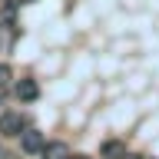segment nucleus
<instances>
[{"mask_svg": "<svg viewBox=\"0 0 159 159\" xmlns=\"http://www.w3.org/2000/svg\"><path fill=\"white\" fill-rule=\"evenodd\" d=\"M27 129H30V123H27V116H23V113H17V109H7V113H0V136H7V139H20Z\"/></svg>", "mask_w": 159, "mask_h": 159, "instance_id": "nucleus-1", "label": "nucleus"}, {"mask_svg": "<svg viewBox=\"0 0 159 159\" xmlns=\"http://www.w3.org/2000/svg\"><path fill=\"white\" fill-rule=\"evenodd\" d=\"M20 149L27 152V156H43V149H47V133H40V129L30 126L23 136H20Z\"/></svg>", "mask_w": 159, "mask_h": 159, "instance_id": "nucleus-2", "label": "nucleus"}, {"mask_svg": "<svg viewBox=\"0 0 159 159\" xmlns=\"http://www.w3.org/2000/svg\"><path fill=\"white\" fill-rule=\"evenodd\" d=\"M13 96H17L20 103H33V99L40 96V83L37 80H20L17 86H13Z\"/></svg>", "mask_w": 159, "mask_h": 159, "instance_id": "nucleus-3", "label": "nucleus"}, {"mask_svg": "<svg viewBox=\"0 0 159 159\" xmlns=\"http://www.w3.org/2000/svg\"><path fill=\"white\" fill-rule=\"evenodd\" d=\"M40 159H70V146L66 143H47V149H43Z\"/></svg>", "mask_w": 159, "mask_h": 159, "instance_id": "nucleus-4", "label": "nucleus"}, {"mask_svg": "<svg viewBox=\"0 0 159 159\" xmlns=\"http://www.w3.org/2000/svg\"><path fill=\"white\" fill-rule=\"evenodd\" d=\"M126 156V146L119 143V139H109V143H103V159H123Z\"/></svg>", "mask_w": 159, "mask_h": 159, "instance_id": "nucleus-5", "label": "nucleus"}, {"mask_svg": "<svg viewBox=\"0 0 159 159\" xmlns=\"http://www.w3.org/2000/svg\"><path fill=\"white\" fill-rule=\"evenodd\" d=\"M10 80H13V70H10L7 63H0V89H7Z\"/></svg>", "mask_w": 159, "mask_h": 159, "instance_id": "nucleus-6", "label": "nucleus"}, {"mask_svg": "<svg viewBox=\"0 0 159 159\" xmlns=\"http://www.w3.org/2000/svg\"><path fill=\"white\" fill-rule=\"evenodd\" d=\"M7 43H10V40H7V37H3V30H0V50L7 47Z\"/></svg>", "mask_w": 159, "mask_h": 159, "instance_id": "nucleus-7", "label": "nucleus"}, {"mask_svg": "<svg viewBox=\"0 0 159 159\" xmlns=\"http://www.w3.org/2000/svg\"><path fill=\"white\" fill-rule=\"evenodd\" d=\"M70 159H89V156H70Z\"/></svg>", "mask_w": 159, "mask_h": 159, "instance_id": "nucleus-8", "label": "nucleus"}, {"mask_svg": "<svg viewBox=\"0 0 159 159\" xmlns=\"http://www.w3.org/2000/svg\"><path fill=\"white\" fill-rule=\"evenodd\" d=\"M123 159H143V156H123Z\"/></svg>", "mask_w": 159, "mask_h": 159, "instance_id": "nucleus-9", "label": "nucleus"}, {"mask_svg": "<svg viewBox=\"0 0 159 159\" xmlns=\"http://www.w3.org/2000/svg\"><path fill=\"white\" fill-rule=\"evenodd\" d=\"M0 103H3V89H0Z\"/></svg>", "mask_w": 159, "mask_h": 159, "instance_id": "nucleus-10", "label": "nucleus"}, {"mask_svg": "<svg viewBox=\"0 0 159 159\" xmlns=\"http://www.w3.org/2000/svg\"><path fill=\"white\" fill-rule=\"evenodd\" d=\"M0 156H3V146H0Z\"/></svg>", "mask_w": 159, "mask_h": 159, "instance_id": "nucleus-11", "label": "nucleus"}]
</instances>
